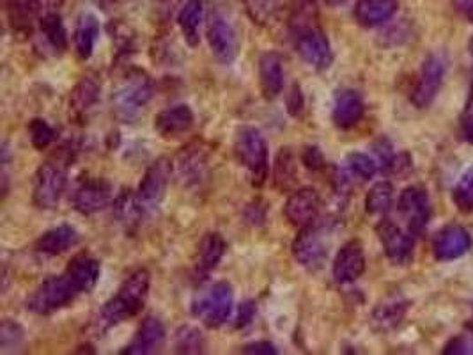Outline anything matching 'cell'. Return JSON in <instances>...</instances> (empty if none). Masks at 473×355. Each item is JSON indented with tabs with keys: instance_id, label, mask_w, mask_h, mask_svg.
Listing matches in <instances>:
<instances>
[{
	"instance_id": "1",
	"label": "cell",
	"mask_w": 473,
	"mask_h": 355,
	"mask_svg": "<svg viewBox=\"0 0 473 355\" xmlns=\"http://www.w3.org/2000/svg\"><path fill=\"white\" fill-rule=\"evenodd\" d=\"M151 274L146 268L131 272L116 295H112L99 311V323L103 327H114L137 317L149 295Z\"/></svg>"
},
{
	"instance_id": "2",
	"label": "cell",
	"mask_w": 473,
	"mask_h": 355,
	"mask_svg": "<svg viewBox=\"0 0 473 355\" xmlns=\"http://www.w3.org/2000/svg\"><path fill=\"white\" fill-rule=\"evenodd\" d=\"M73 151L63 146L37 167L32 185V203L36 208L52 210L59 204L67 183V169L73 165Z\"/></svg>"
},
{
	"instance_id": "3",
	"label": "cell",
	"mask_w": 473,
	"mask_h": 355,
	"mask_svg": "<svg viewBox=\"0 0 473 355\" xmlns=\"http://www.w3.org/2000/svg\"><path fill=\"white\" fill-rule=\"evenodd\" d=\"M80 293H84L69 270L43 281L27 300V309L34 315H52L67 308Z\"/></svg>"
},
{
	"instance_id": "4",
	"label": "cell",
	"mask_w": 473,
	"mask_h": 355,
	"mask_svg": "<svg viewBox=\"0 0 473 355\" xmlns=\"http://www.w3.org/2000/svg\"><path fill=\"white\" fill-rule=\"evenodd\" d=\"M151 98H153L151 77L142 69H131L118 84L112 95L114 112L121 121L129 123L148 107Z\"/></svg>"
},
{
	"instance_id": "5",
	"label": "cell",
	"mask_w": 473,
	"mask_h": 355,
	"mask_svg": "<svg viewBox=\"0 0 473 355\" xmlns=\"http://www.w3.org/2000/svg\"><path fill=\"white\" fill-rule=\"evenodd\" d=\"M234 155L252 178L253 185L261 187L268 176V144L262 133L253 127L236 130Z\"/></svg>"
},
{
	"instance_id": "6",
	"label": "cell",
	"mask_w": 473,
	"mask_h": 355,
	"mask_svg": "<svg viewBox=\"0 0 473 355\" xmlns=\"http://www.w3.org/2000/svg\"><path fill=\"white\" fill-rule=\"evenodd\" d=\"M234 306V290L227 281H219L211 288L201 293L193 304L191 313L210 329H219L229 320Z\"/></svg>"
},
{
	"instance_id": "7",
	"label": "cell",
	"mask_w": 473,
	"mask_h": 355,
	"mask_svg": "<svg viewBox=\"0 0 473 355\" xmlns=\"http://www.w3.org/2000/svg\"><path fill=\"white\" fill-rule=\"evenodd\" d=\"M172 171H174V162H170L167 157H159L146 169L139 183V191L135 194V201L140 214H153L159 208L167 193Z\"/></svg>"
},
{
	"instance_id": "8",
	"label": "cell",
	"mask_w": 473,
	"mask_h": 355,
	"mask_svg": "<svg viewBox=\"0 0 473 355\" xmlns=\"http://www.w3.org/2000/svg\"><path fill=\"white\" fill-rule=\"evenodd\" d=\"M294 41V48L298 56L313 66L314 69H326L334 61V52L330 47V39L319 26L305 27L298 33L291 34Z\"/></svg>"
},
{
	"instance_id": "9",
	"label": "cell",
	"mask_w": 473,
	"mask_h": 355,
	"mask_svg": "<svg viewBox=\"0 0 473 355\" xmlns=\"http://www.w3.org/2000/svg\"><path fill=\"white\" fill-rule=\"evenodd\" d=\"M206 36H208L210 48L221 65L229 66L236 61L240 52L238 34L234 31L232 24L225 20V16H221L219 11L215 13L211 11L208 18Z\"/></svg>"
},
{
	"instance_id": "10",
	"label": "cell",
	"mask_w": 473,
	"mask_h": 355,
	"mask_svg": "<svg viewBox=\"0 0 473 355\" xmlns=\"http://www.w3.org/2000/svg\"><path fill=\"white\" fill-rule=\"evenodd\" d=\"M210 151L202 141H191L174 159V169L185 187H197L208 174Z\"/></svg>"
},
{
	"instance_id": "11",
	"label": "cell",
	"mask_w": 473,
	"mask_h": 355,
	"mask_svg": "<svg viewBox=\"0 0 473 355\" xmlns=\"http://www.w3.org/2000/svg\"><path fill=\"white\" fill-rule=\"evenodd\" d=\"M445 75V57L442 54H431L424 61L418 80L411 91V103L418 109H426L433 103L442 88Z\"/></svg>"
},
{
	"instance_id": "12",
	"label": "cell",
	"mask_w": 473,
	"mask_h": 355,
	"mask_svg": "<svg viewBox=\"0 0 473 355\" xmlns=\"http://www.w3.org/2000/svg\"><path fill=\"white\" fill-rule=\"evenodd\" d=\"M397 212L403 217L405 224L408 227L413 236L420 235L431 217V203L429 195L422 187H408L405 189L399 201H397Z\"/></svg>"
},
{
	"instance_id": "13",
	"label": "cell",
	"mask_w": 473,
	"mask_h": 355,
	"mask_svg": "<svg viewBox=\"0 0 473 355\" xmlns=\"http://www.w3.org/2000/svg\"><path fill=\"white\" fill-rule=\"evenodd\" d=\"M291 253L298 265L309 270L319 268L328 255L323 229L315 227L314 224L302 227L296 238L293 240Z\"/></svg>"
},
{
	"instance_id": "14",
	"label": "cell",
	"mask_w": 473,
	"mask_h": 355,
	"mask_svg": "<svg viewBox=\"0 0 473 355\" xmlns=\"http://www.w3.org/2000/svg\"><path fill=\"white\" fill-rule=\"evenodd\" d=\"M365 272V253L360 240L346 242L334 259L332 274L337 285H353Z\"/></svg>"
},
{
	"instance_id": "15",
	"label": "cell",
	"mask_w": 473,
	"mask_h": 355,
	"mask_svg": "<svg viewBox=\"0 0 473 355\" xmlns=\"http://www.w3.org/2000/svg\"><path fill=\"white\" fill-rule=\"evenodd\" d=\"M114 195V187L105 178L86 180L73 195L75 210L82 215H95L108 206Z\"/></svg>"
},
{
	"instance_id": "16",
	"label": "cell",
	"mask_w": 473,
	"mask_h": 355,
	"mask_svg": "<svg viewBox=\"0 0 473 355\" xmlns=\"http://www.w3.org/2000/svg\"><path fill=\"white\" fill-rule=\"evenodd\" d=\"M376 235L386 258L394 265H405L413 253V235L397 226L390 219H383L376 226Z\"/></svg>"
},
{
	"instance_id": "17",
	"label": "cell",
	"mask_w": 473,
	"mask_h": 355,
	"mask_svg": "<svg viewBox=\"0 0 473 355\" xmlns=\"http://www.w3.org/2000/svg\"><path fill=\"white\" fill-rule=\"evenodd\" d=\"M319 194L314 189L305 187V189H298L293 194L287 197L284 204L285 219L289 221V224L293 226L305 227L314 224L315 217L319 214Z\"/></svg>"
},
{
	"instance_id": "18",
	"label": "cell",
	"mask_w": 473,
	"mask_h": 355,
	"mask_svg": "<svg viewBox=\"0 0 473 355\" xmlns=\"http://www.w3.org/2000/svg\"><path fill=\"white\" fill-rule=\"evenodd\" d=\"M165 336H167V332H165V325H163V322H161L158 317H155V315H149V317H146V318L140 322L137 332H135V336H133V339H131V343L121 350V354H155V352H158V350L163 347Z\"/></svg>"
},
{
	"instance_id": "19",
	"label": "cell",
	"mask_w": 473,
	"mask_h": 355,
	"mask_svg": "<svg viewBox=\"0 0 473 355\" xmlns=\"http://www.w3.org/2000/svg\"><path fill=\"white\" fill-rule=\"evenodd\" d=\"M472 247V236L463 226L443 227L433 240V255L438 261H452L465 256Z\"/></svg>"
},
{
	"instance_id": "20",
	"label": "cell",
	"mask_w": 473,
	"mask_h": 355,
	"mask_svg": "<svg viewBox=\"0 0 473 355\" xmlns=\"http://www.w3.org/2000/svg\"><path fill=\"white\" fill-rule=\"evenodd\" d=\"M227 251V242L223 240L221 233H206L197 247V256L193 263V276L197 279H206L210 272H213L223 255Z\"/></svg>"
},
{
	"instance_id": "21",
	"label": "cell",
	"mask_w": 473,
	"mask_h": 355,
	"mask_svg": "<svg viewBox=\"0 0 473 355\" xmlns=\"http://www.w3.org/2000/svg\"><path fill=\"white\" fill-rule=\"evenodd\" d=\"M259 84L266 99L281 97L284 89V59L279 52H266L259 59Z\"/></svg>"
},
{
	"instance_id": "22",
	"label": "cell",
	"mask_w": 473,
	"mask_h": 355,
	"mask_svg": "<svg viewBox=\"0 0 473 355\" xmlns=\"http://www.w3.org/2000/svg\"><path fill=\"white\" fill-rule=\"evenodd\" d=\"M365 112L364 98L355 89H343L335 95L332 120L337 129L349 130L356 127Z\"/></svg>"
},
{
	"instance_id": "23",
	"label": "cell",
	"mask_w": 473,
	"mask_h": 355,
	"mask_svg": "<svg viewBox=\"0 0 473 355\" xmlns=\"http://www.w3.org/2000/svg\"><path fill=\"white\" fill-rule=\"evenodd\" d=\"M195 123V116L189 105L180 103L158 112L155 118V130L163 139H176L189 133Z\"/></svg>"
},
{
	"instance_id": "24",
	"label": "cell",
	"mask_w": 473,
	"mask_h": 355,
	"mask_svg": "<svg viewBox=\"0 0 473 355\" xmlns=\"http://www.w3.org/2000/svg\"><path fill=\"white\" fill-rule=\"evenodd\" d=\"M410 302L403 297H388L381 300L378 306L373 309L371 315V327L376 332H390L396 327H399L408 313Z\"/></svg>"
},
{
	"instance_id": "25",
	"label": "cell",
	"mask_w": 473,
	"mask_h": 355,
	"mask_svg": "<svg viewBox=\"0 0 473 355\" xmlns=\"http://www.w3.org/2000/svg\"><path fill=\"white\" fill-rule=\"evenodd\" d=\"M77 244H78L77 229L69 224H61L45 231L37 238L34 249L43 256H59L66 251H69L71 247H75Z\"/></svg>"
},
{
	"instance_id": "26",
	"label": "cell",
	"mask_w": 473,
	"mask_h": 355,
	"mask_svg": "<svg viewBox=\"0 0 473 355\" xmlns=\"http://www.w3.org/2000/svg\"><path fill=\"white\" fill-rule=\"evenodd\" d=\"M99 91L101 88L95 77H82L69 95V116L78 121L84 120L95 109L99 99Z\"/></svg>"
},
{
	"instance_id": "27",
	"label": "cell",
	"mask_w": 473,
	"mask_h": 355,
	"mask_svg": "<svg viewBox=\"0 0 473 355\" xmlns=\"http://www.w3.org/2000/svg\"><path fill=\"white\" fill-rule=\"evenodd\" d=\"M399 7V0H358L355 5V18L362 27L373 29L388 22Z\"/></svg>"
},
{
	"instance_id": "28",
	"label": "cell",
	"mask_w": 473,
	"mask_h": 355,
	"mask_svg": "<svg viewBox=\"0 0 473 355\" xmlns=\"http://www.w3.org/2000/svg\"><path fill=\"white\" fill-rule=\"evenodd\" d=\"M7 18L13 33L27 36L32 33L34 22L39 18L41 2L39 0H5Z\"/></svg>"
},
{
	"instance_id": "29",
	"label": "cell",
	"mask_w": 473,
	"mask_h": 355,
	"mask_svg": "<svg viewBox=\"0 0 473 355\" xmlns=\"http://www.w3.org/2000/svg\"><path fill=\"white\" fill-rule=\"evenodd\" d=\"M98 36H99V22L95 15H91V13L80 15V18L77 20V26H75L73 41H75V52L82 61L91 59V56L95 52Z\"/></svg>"
},
{
	"instance_id": "30",
	"label": "cell",
	"mask_w": 473,
	"mask_h": 355,
	"mask_svg": "<svg viewBox=\"0 0 473 355\" xmlns=\"http://www.w3.org/2000/svg\"><path fill=\"white\" fill-rule=\"evenodd\" d=\"M66 270L71 272V276L77 279V283L80 285V288L84 293L95 290L99 276H101V263L99 259H96L91 255H77L75 258L67 263Z\"/></svg>"
},
{
	"instance_id": "31",
	"label": "cell",
	"mask_w": 473,
	"mask_h": 355,
	"mask_svg": "<svg viewBox=\"0 0 473 355\" xmlns=\"http://www.w3.org/2000/svg\"><path fill=\"white\" fill-rule=\"evenodd\" d=\"M204 16V7L202 0H185L180 15H178V24L181 27V33L185 36V41L190 47H197L201 41L199 29L202 24Z\"/></svg>"
},
{
	"instance_id": "32",
	"label": "cell",
	"mask_w": 473,
	"mask_h": 355,
	"mask_svg": "<svg viewBox=\"0 0 473 355\" xmlns=\"http://www.w3.org/2000/svg\"><path fill=\"white\" fill-rule=\"evenodd\" d=\"M296 174H298V163L296 157L291 151V148H283L277 153L275 167H273V185L277 191L284 193L294 187L296 183Z\"/></svg>"
},
{
	"instance_id": "33",
	"label": "cell",
	"mask_w": 473,
	"mask_h": 355,
	"mask_svg": "<svg viewBox=\"0 0 473 355\" xmlns=\"http://www.w3.org/2000/svg\"><path fill=\"white\" fill-rule=\"evenodd\" d=\"M243 5L253 24L272 27L279 20L283 0H243Z\"/></svg>"
},
{
	"instance_id": "34",
	"label": "cell",
	"mask_w": 473,
	"mask_h": 355,
	"mask_svg": "<svg viewBox=\"0 0 473 355\" xmlns=\"http://www.w3.org/2000/svg\"><path fill=\"white\" fill-rule=\"evenodd\" d=\"M39 29L54 52L63 54L67 50V33L59 13H46L43 18H39Z\"/></svg>"
},
{
	"instance_id": "35",
	"label": "cell",
	"mask_w": 473,
	"mask_h": 355,
	"mask_svg": "<svg viewBox=\"0 0 473 355\" xmlns=\"http://www.w3.org/2000/svg\"><path fill=\"white\" fill-rule=\"evenodd\" d=\"M174 349L178 354H204L206 338L193 325H181L174 334Z\"/></svg>"
},
{
	"instance_id": "36",
	"label": "cell",
	"mask_w": 473,
	"mask_h": 355,
	"mask_svg": "<svg viewBox=\"0 0 473 355\" xmlns=\"http://www.w3.org/2000/svg\"><path fill=\"white\" fill-rule=\"evenodd\" d=\"M317 0H291L289 29L291 34L298 33L305 27L317 26Z\"/></svg>"
},
{
	"instance_id": "37",
	"label": "cell",
	"mask_w": 473,
	"mask_h": 355,
	"mask_svg": "<svg viewBox=\"0 0 473 355\" xmlns=\"http://www.w3.org/2000/svg\"><path fill=\"white\" fill-rule=\"evenodd\" d=\"M394 201V187L388 182L376 183L365 197V210L369 215L386 214Z\"/></svg>"
},
{
	"instance_id": "38",
	"label": "cell",
	"mask_w": 473,
	"mask_h": 355,
	"mask_svg": "<svg viewBox=\"0 0 473 355\" xmlns=\"http://www.w3.org/2000/svg\"><path fill=\"white\" fill-rule=\"evenodd\" d=\"M452 199H454V204L458 206L459 212L463 214H472L473 212V165L468 167L459 182L456 183L454 187V193H452Z\"/></svg>"
},
{
	"instance_id": "39",
	"label": "cell",
	"mask_w": 473,
	"mask_h": 355,
	"mask_svg": "<svg viewBox=\"0 0 473 355\" xmlns=\"http://www.w3.org/2000/svg\"><path fill=\"white\" fill-rule=\"evenodd\" d=\"M29 135H31L32 146L39 151L46 150L50 144L57 141V131L56 129L41 118H34L29 123Z\"/></svg>"
},
{
	"instance_id": "40",
	"label": "cell",
	"mask_w": 473,
	"mask_h": 355,
	"mask_svg": "<svg viewBox=\"0 0 473 355\" xmlns=\"http://www.w3.org/2000/svg\"><path fill=\"white\" fill-rule=\"evenodd\" d=\"M24 338H26V334H24V329H22L20 323L13 322L9 318H5L2 322V327H0V349H2L4 354L15 352L16 349H20L22 343H24Z\"/></svg>"
},
{
	"instance_id": "41",
	"label": "cell",
	"mask_w": 473,
	"mask_h": 355,
	"mask_svg": "<svg viewBox=\"0 0 473 355\" xmlns=\"http://www.w3.org/2000/svg\"><path fill=\"white\" fill-rule=\"evenodd\" d=\"M346 163L349 171L362 180H371L378 172V163L365 153H349Z\"/></svg>"
},
{
	"instance_id": "42",
	"label": "cell",
	"mask_w": 473,
	"mask_h": 355,
	"mask_svg": "<svg viewBox=\"0 0 473 355\" xmlns=\"http://www.w3.org/2000/svg\"><path fill=\"white\" fill-rule=\"evenodd\" d=\"M442 354L445 355H473V330H465L443 347Z\"/></svg>"
},
{
	"instance_id": "43",
	"label": "cell",
	"mask_w": 473,
	"mask_h": 355,
	"mask_svg": "<svg viewBox=\"0 0 473 355\" xmlns=\"http://www.w3.org/2000/svg\"><path fill=\"white\" fill-rule=\"evenodd\" d=\"M459 131L467 142L473 144V88L467 99V105L463 109L461 120H459Z\"/></svg>"
},
{
	"instance_id": "44",
	"label": "cell",
	"mask_w": 473,
	"mask_h": 355,
	"mask_svg": "<svg viewBox=\"0 0 473 355\" xmlns=\"http://www.w3.org/2000/svg\"><path fill=\"white\" fill-rule=\"evenodd\" d=\"M266 215H268V206L261 199H255L251 204H247V208H245V219L252 226L264 224L266 223Z\"/></svg>"
},
{
	"instance_id": "45",
	"label": "cell",
	"mask_w": 473,
	"mask_h": 355,
	"mask_svg": "<svg viewBox=\"0 0 473 355\" xmlns=\"http://www.w3.org/2000/svg\"><path fill=\"white\" fill-rule=\"evenodd\" d=\"M285 105H287V112L293 116V118H298L302 116L303 109H305V98L302 95V89L300 86H293L291 91L287 93L285 97Z\"/></svg>"
},
{
	"instance_id": "46",
	"label": "cell",
	"mask_w": 473,
	"mask_h": 355,
	"mask_svg": "<svg viewBox=\"0 0 473 355\" xmlns=\"http://www.w3.org/2000/svg\"><path fill=\"white\" fill-rule=\"evenodd\" d=\"M375 151L378 155L381 169L390 171L392 165H394V161H396V155L392 151V144L386 139H379L378 142L375 144Z\"/></svg>"
},
{
	"instance_id": "47",
	"label": "cell",
	"mask_w": 473,
	"mask_h": 355,
	"mask_svg": "<svg viewBox=\"0 0 473 355\" xmlns=\"http://www.w3.org/2000/svg\"><path fill=\"white\" fill-rule=\"evenodd\" d=\"M302 162H303L305 167L311 169V171H321V169H324V165H326L324 157H323V153H321V150H319L317 146H307V148L302 151Z\"/></svg>"
},
{
	"instance_id": "48",
	"label": "cell",
	"mask_w": 473,
	"mask_h": 355,
	"mask_svg": "<svg viewBox=\"0 0 473 355\" xmlns=\"http://www.w3.org/2000/svg\"><path fill=\"white\" fill-rule=\"evenodd\" d=\"M255 313H257V308H255V302L253 300H245L240 309H238V320H236V327L238 329H245L252 323L255 318Z\"/></svg>"
},
{
	"instance_id": "49",
	"label": "cell",
	"mask_w": 473,
	"mask_h": 355,
	"mask_svg": "<svg viewBox=\"0 0 473 355\" xmlns=\"http://www.w3.org/2000/svg\"><path fill=\"white\" fill-rule=\"evenodd\" d=\"M242 354L277 355L279 354V350H277L275 345L270 343V341H257V343L245 345V347L242 349Z\"/></svg>"
},
{
	"instance_id": "50",
	"label": "cell",
	"mask_w": 473,
	"mask_h": 355,
	"mask_svg": "<svg viewBox=\"0 0 473 355\" xmlns=\"http://www.w3.org/2000/svg\"><path fill=\"white\" fill-rule=\"evenodd\" d=\"M456 9L463 13L470 22H473V0H452Z\"/></svg>"
},
{
	"instance_id": "51",
	"label": "cell",
	"mask_w": 473,
	"mask_h": 355,
	"mask_svg": "<svg viewBox=\"0 0 473 355\" xmlns=\"http://www.w3.org/2000/svg\"><path fill=\"white\" fill-rule=\"evenodd\" d=\"M101 4H105V5H112V4H123V2H128V0H99Z\"/></svg>"
},
{
	"instance_id": "52",
	"label": "cell",
	"mask_w": 473,
	"mask_h": 355,
	"mask_svg": "<svg viewBox=\"0 0 473 355\" xmlns=\"http://www.w3.org/2000/svg\"><path fill=\"white\" fill-rule=\"evenodd\" d=\"M328 5H341V4H344L347 0H324Z\"/></svg>"
},
{
	"instance_id": "53",
	"label": "cell",
	"mask_w": 473,
	"mask_h": 355,
	"mask_svg": "<svg viewBox=\"0 0 473 355\" xmlns=\"http://www.w3.org/2000/svg\"><path fill=\"white\" fill-rule=\"evenodd\" d=\"M468 50H470V56L473 57V36L470 37V43H468Z\"/></svg>"
}]
</instances>
